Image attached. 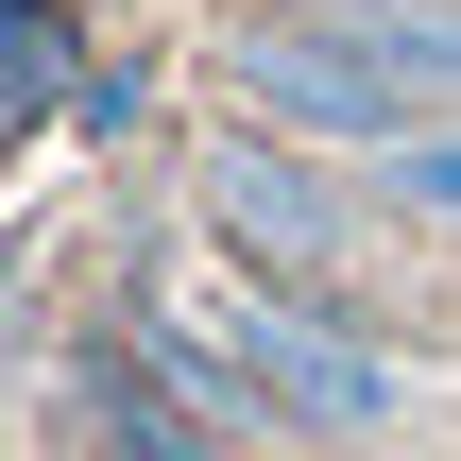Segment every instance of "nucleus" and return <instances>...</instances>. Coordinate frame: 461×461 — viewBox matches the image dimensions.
I'll list each match as a JSON object with an SVG mask.
<instances>
[{"label":"nucleus","instance_id":"1","mask_svg":"<svg viewBox=\"0 0 461 461\" xmlns=\"http://www.w3.org/2000/svg\"><path fill=\"white\" fill-rule=\"evenodd\" d=\"M120 308L154 325V359L222 428H257L291 461H461V359L411 342V308L274 291V274H222V257H205V291H137L120 274Z\"/></svg>","mask_w":461,"mask_h":461},{"label":"nucleus","instance_id":"2","mask_svg":"<svg viewBox=\"0 0 461 461\" xmlns=\"http://www.w3.org/2000/svg\"><path fill=\"white\" fill-rule=\"evenodd\" d=\"M205 103L376 154L411 120H461V0H240L205 34Z\"/></svg>","mask_w":461,"mask_h":461},{"label":"nucleus","instance_id":"3","mask_svg":"<svg viewBox=\"0 0 461 461\" xmlns=\"http://www.w3.org/2000/svg\"><path fill=\"white\" fill-rule=\"evenodd\" d=\"M188 240H205L222 274H274V291L411 308V291H393V274H411V240L376 222L359 154H325V137H291V120H240V103L188 137Z\"/></svg>","mask_w":461,"mask_h":461},{"label":"nucleus","instance_id":"4","mask_svg":"<svg viewBox=\"0 0 461 461\" xmlns=\"http://www.w3.org/2000/svg\"><path fill=\"white\" fill-rule=\"evenodd\" d=\"M359 188H376V222H393L411 257H461V120L376 137V154H359Z\"/></svg>","mask_w":461,"mask_h":461},{"label":"nucleus","instance_id":"5","mask_svg":"<svg viewBox=\"0 0 461 461\" xmlns=\"http://www.w3.org/2000/svg\"><path fill=\"white\" fill-rule=\"evenodd\" d=\"M0 51H17V137H51L86 103V0H0Z\"/></svg>","mask_w":461,"mask_h":461},{"label":"nucleus","instance_id":"6","mask_svg":"<svg viewBox=\"0 0 461 461\" xmlns=\"http://www.w3.org/2000/svg\"><path fill=\"white\" fill-rule=\"evenodd\" d=\"M86 17H103V0H86Z\"/></svg>","mask_w":461,"mask_h":461}]
</instances>
